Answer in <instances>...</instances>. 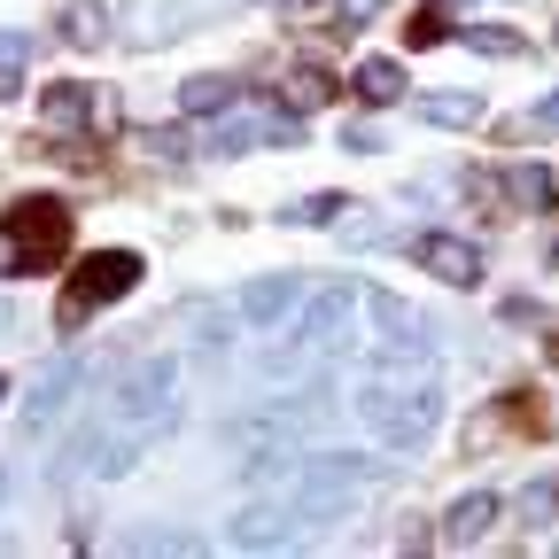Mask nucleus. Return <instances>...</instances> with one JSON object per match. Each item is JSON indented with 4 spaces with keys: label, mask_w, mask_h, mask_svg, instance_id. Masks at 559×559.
<instances>
[{
    "label": "nucleus",
    "mask_w": 559,
    "mask_h": 559,
    "mask_svg": "<svg viewBox=\"0 0 559 559\" xmlns=\"http://www.w3.org/2000/svg\"><path fill=\"white\" fill-rule=\"evenodd\" d=\"M288 102H296V109H311V102H334V79H326V70H296V79H288Z\"/></svg>",
    "instance_id": "6ab92c4d"
},
{
    "label": "nucleus",
    "mask_w": 559,
    "mask_h": 559,
    "mask_svg": "<svg viewBox=\"0 0 559 559\" xmlns=\"http://www.w3.org/2000/svg\"><path fill=\"white\" fill-rule=\"evenodd\" d=\"M528 132H559V94H544V102H536V117H528Z\"/></svg>",
    "instance_id": "b1692460"
},
{
    "label": "nucleus",
    "mask_w": 559,
    "mask_h": 559,
    "mask_svg": "<svg viewBox=\"0 0 559 559\" xmlns=\"http://www.w3.org/2000/svg\"><path fill=\"white\" fill-rule=\"evenodd\" d=\"M0 396H9V389H0Z\"/></svg>",
    "instance_id": "bb28decb"
},
{
    "label": "nucleus",
    "mask_w": 559,
    "mask_h": 559,
    "mask_svg": "<svg viewBox=\"0 0 559 559\" xmlns=\"http://www.w3.org/2000/svg\"><path fill=\"white\" fill-rule=\"evenodd\" d=\"M466 39H474L481 55H521V39H513V32H498V24H474Z\"/></svg>",
    "instance_id": "4be33fe9"
},
{
    "label": "nucleus",
    "mask_w": 559,
    "mask_h": 559,
    "mask_svg": "<svg viewBox=\"0 0 559 559\" xmlns=\"http://www.w3.org/2000/svg\"><path fill=\"white\" fill-rule=\"evenodd\" d=\"M342 210H349L342 194H304V202L288 210V218H296V226H334V218H342Z\"/></svg>",
    "instance_id": "a211bd4d"
},
{
    "label": "nucleus",
    "mask_w": 559,
    "mask_h": 559,
    "mask_svg": "<svg viewBox=\"0 0 559 559\" xmlns=\"http://www.w3.org/2000/svg\"><path fill=\"white\" fill-rule=\"evenodd\" d=\"M506 194H513L521 210H551V194H559V187H551V171H544V164H513V171H506Z\"/></svg>",
    "instance_id": "4468645a"
},
{
    "label": "nucleus",
    "mask_w": 559,
    "mask_h": 559,
    "mask_svg": "<svg viewBox=\"0 0 559 559\" xmlns=\"http://www.w3.org/2000/svg\"><path fill=\"white\" fill-rule=\"evenodd\" d=\"M280 536H288V506H249V513L234 521V544H241V551H272Z\"/></svg>",
    "instance_id": "9b49d317"
},
{
    "label": "nucleus",
    "mask_w": 559,
    "mask_h": 559,
    "mask_svg": "<svg viewBox=\"0 0 559 559\" xmlns=\"http://www.w3.org/2000/svg\"><path fill=\"white\" fill-rule=\"evenodd\" d=\"M412 109H419V124H474L481 117L474 94H428V102H412Z\"/></svg>",
    "instance_id": "2eb2a0df"
},
{
    "label": "nucleus",
    "mask_w": 559,
    "mask_h": 559,
    "mask_svg": "<svg viewBox=\"0 0 559 559\" xmlns=\"http://www.w3.org/2000/svg\"><path fill=\"white\" fill-rule=\"evenodd\" d=\"M62 39L70 47H102L109 39V9H102V0H70V9H62Z\"/></svg>",
    "instance_id": "ddd939ff"
},
{
    "label": "nucleus",
    "mask_w": 559,
    "mask_h": 559,
    "mask_svg": "<svg viewBox=\"0 0 559 559\" xmlns=\"http://www.w3.org/2000/svg\"><path fill=\"white\" fill-rule=\"evenodd\" d=\"M0 326H9V304H0Z\"/></svg>",
    "instance_id": "a878e982"
},
{
    "label": "nucleus",
    "mask_w": 559,
    "mask_h": 559,
    "mask_svg": "<svg viewBox=\"0 0 559 559\" xmlns=\"http://www.w3.org/2000/svg\"><path fill=\"white\" fill-rule=\"evenodd\" d=\"M0 498H9V474H0Z\"/></svg>",
    "instance_id": "393cba45"
},
{
    "label": "nucleus",
    "mask_w": 559,
    "mask_h": 559,
    "mask_svg": "<svg viewBox=\"0 0 559 559\" xmlns=\"http://www.w3.org/2000/svg\"><path fill=\"white\" fill-rule=\"evenodd\" d=\"M304 296H311V288H304L296 272H272V280H249V288L234 296V311H241L249 334H280V326L304 311Z\"/></svg>",
    "instance_id": "39448f33"
},
{
    "label": "nucleus",
    "mask_w": 559,
    "mask_h": 559,
    "mask_svg": "<svg viewBox=\"0 0 559 559\" xmlns=\"http://www.w3.org/2000/svg\"><path fill=\"white\" fill-rule=\"evenodd\" d=\"M358 94H366V102H404V70L373 55V62L358 70Z\"/></svg>",
    "instance_id": "dca6fc26"
},
{
    "label": "nucleus",
    "mask_w": 559,
    "mask_h": 559,
    "mask_svg": "<svg viewBox=\"0 0 559 559\" xmlns=\"http://www.w3.org/2000/svg\"><path fill=\"white\" fill-rule=\"evenodd\" d=\"M551 506H559V481H528L521 489V521H544Z\"/></svg>",
    "instance_id": "412c9836"
},
{
    "label": "nucleus",
    "mask_w": 559,
    "mask_h": 559,
    "mask_svg": "<svg viewBox=\"0 0 559 559\" xmlns=\"http://www.w3.org/2000/svg\"><path fill=\"white\" fill-rule=\"evenodd\" d=\"M381 9H389V0H334V16H342L334 32H366V24H373Z\"/></svg>",
    "instance_id": "aec40b11"
},
{
    "label": "nucleus",
    "mask_w": 559,
    "mask_h": 559,
    "mask_svg": "<svg viewBox=\"0 0 559 559\" xmlns=\"http://www.w3.org/2000/svg\"><path fill=\"white\" fill-rule=\"evenodd\" d=\"M489 521H498V498H489V489H466V498L443 513V544H481Z\"/></svg>",
    "instance_id": "9d476101"
},
{
    "label": "nucleus",
    "mask_w": 559,
    "mask_h": 559,
    "mask_svg": "<svg viewBox=\"0 0 559 559\" xmlns=\"http://www.w3.org/2000/svg\"><path fill=\"white\" fill-rule=\"evenodd\" d=\"M381 481V466L373 459H358V451H326V459H296V474L280 481L288 489V521H342L349 506H366V489Z\"/></svg>",
    "instance_id": "f03ea898"
},
{
    "label": "nucleus",
    "mask_w": 559,
    "mask_h": 559,
    "mask_svg": "<svg viewBox=\"0 0 559 559\" xmlns=\"http://www.w3.org/2000/svg\"><path fill=\"white\" fill-rule=\"evenodd\" d=\"M234 102H241L234 79H187V86H179V109H187V117H226Z\"/></svg>",
    "instance_id": "f8f14e48"
},
{
    "label": "nucleus",
    "mask_w": 559,
    "mask_h": 559,
    "mask_svg": "<svg viewBox=\"0 0 559 559\" xmlns=\"http://www.w3.org/2000/svg\"><path fill=\"white\" fill-rule=\"evenodd\" d=\"M358 419L381 451H419L443 419V381L436 373H373L358 389Z\"/></svg>",
    "instance_id": "f257e3e1"
},
{
    "label": "nucleus",
    "mask_w": 559,
    "mask_h": 559,
    "mask_svg": "<svg viewBox=\"0 0 559 559\" xmlns=\"http://www.w3.org/2000/svg\"><path fill=\"white\" fill-rule=\"evenodd\" d=\"M24 62H32V39L24 32H0V94L24 86Z\"/></svg>",
    "instance_id": "f3484780"
},
{
    "label": "nucleus",
    "mask_w": 559,
    "mask_h": 559,
    "mask_svg": "<svg viewBox=\"0 0 559 559\" xmlns=\"http://www.w3.org/2000/svg\"><path fill=\"white\" fill-rule=\"evenodd\" d=\"M132 280H140V257L132 249H94L86 264H79V280L62 288V304H55V319L62 326H86L102 304H117V296H132Z\"/></svg>",
    "instance_id": "20e7f679"
},
{
    "label": "nucleus",
    "mask_w": 559,
    "mask_h": 559,
    "mask_svg": "<svg viewBox=\"0 0 559 559\" xmlns=\"http://www.w3.org/2000/svg\"><path fill=\"white\" fill-rule=\"evenodd\" d=\"M226 0H132V39L140 47H164V39H179L187 24H202V16H218Z\"/></svg>",
    "instance_id": "423d86ee"
},
{
    "label": "nucleus",
    "mask_w": 559,
    "mask_h": 559,
    "mask_svg": "<svg viewBox=\"0 0 559 559\" xmlns=\"http://www.w3.org/2000/svg\"><path fill=\"white\" fill-rule=\"evenodd\" d=\"M79 381H86V366L79 358H55L47 373H39V389H32V404H24V436H47V419L79 396Z\"/></svg>",
    "instance_id": "0eeeda50"
},
{
    "label": "nucleus",
    "mask_w": 559,
    "mask_h": 559,
    "mask_svg": "<svg viewBox=\"0 0 559 559\" xmlns=\"http://www.w3.org/2000/svg\"><path fill=\"white\" fill-rule=\"evenodd\" d=\"M70 241V210L62 202H16L0 226V272H47Z\"/></svg>",
    "instance_id": "7ed1b4c3"
},
{
    "label": "nucleus",
    "mask_w": 559,
    "mask_h": 559,
    "mask_svg": "<svg viewBox=\"0 0 559 559\" xmlns=\"http://www.w3.org/2000/svg\"><path fill=\"white\" fill-rule=\"evenodd\" d=\"M436 39H451V24L428 9V16H412V47H436Z\"/></svg>",
    "instance_id": "5701e85b"
},
{
    "label": "nucleus",
    "mask_w": 559,
    "mask_h": 559,
    "mask_svg": "<svg viewBox=\"0 0 559 559\" xmlns=\"http://www.w3.org/2000/svg\"><path fill=\"white\" fill-rule=\"evenodd\" d=\"M419 264H428L436 280H451V288H474V280H481V249L459 241V234H428V241H419Z\"/></svg>",
    "instance_id": "6e6552de"
},
{
    "label": "nucleus",
    "mask_w": 559,
    "mask_h": 559,
    "mask_svg": "<svg viewBox=\"0 0 559 559\" xmlns=\"http://www.w3.org/2000/svg\"><path fill=\"white\" fill-rule=\"evenodd\" d=\"M94 117L109 124V102H94L86 86H55V94H47V132H86Z\"/></svg>",
    "instance_id": "1a4fd4ad"
}]
</instances>
